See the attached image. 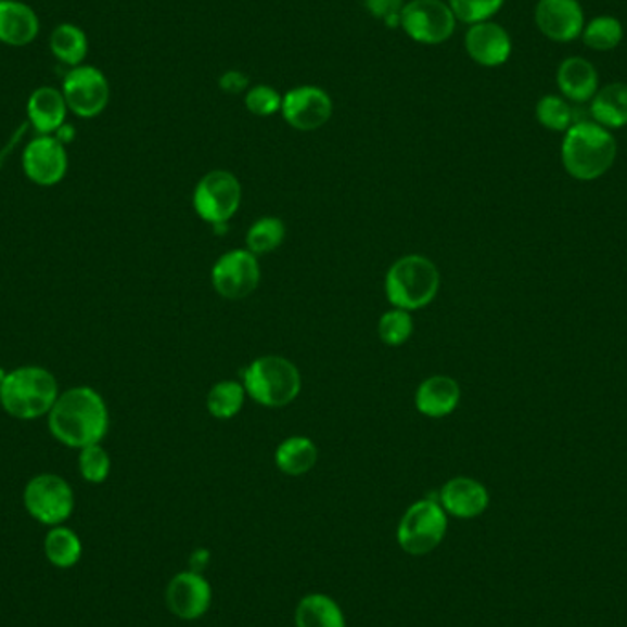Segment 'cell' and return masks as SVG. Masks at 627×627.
<instances>
[{
    "label": "cell",
    "mask_w": 627,
    "mask_h": 627,
    "mask_svg": "<svg viewBox=\"0 0 627 627\" xmlns=\"http://www.w3.org/2000/svg\"><path fill=\"white\" fill-rule=\"evenodd\" d=\"M534 18L539 31L556 42L574 41L586 28L578 0H539Z\"/></svg>",
    "instance_id": "obj_15"
},
{
    "label": "cell",
    "mask_w": 627,
    "mask_h": 627,
    "mask_svg": "<svg viewBox=\"0 0 627 627\" xmlns=\"http://www.w3.org/2000/svg\"><path fill=\"white\" fill-rule=\"evenodd\" d=\"M39 34V18L28 4L18 0H0V42L8 47H26Z\"/></svg>",
    "instance_id": "obj_18"
},
{
    "label": "cell",
    "mask_w": 627,
    "mask_h": 627,
    "mask_svg": "<svg viewBox=\"0 0 627 627\" xmlns=\"http://www.w3.org/2000/svg\"><path fill=\"white\" fill-rule=\"evenodd\" d=\"M591 114L605 129H620L627 125V85L611 84L598 90L592 98Z\"/></svg>",
    "instance_id": "obj_23"
},
{
    "label": "cell",
    "mask_w": 627,
    "mask_h": 627,
    "mask_svg": "<svg viewBox=\"0 0 627 627\" xmlns=\"http://www.w3.org/2000/svg\"><path fill=\"white\" fill-rule=\"evenodd\" d=\"M466 52L481 66H501L509 61L512 54V41L509 31L499 24H472L466 31Z\"/></svg>",
    "instance_id": "obj_16"
},
{
    "label": "cell",
    "mask_w": 627,
    "mask_h": 627,
    "mask_svg": "<svg viewBox=\"0 0 627 627\" xmlns=\"http://www.w3.org/2000/svg\"><path fill=\"white\" fill-rule=\"evenodd\" d=\"M318 448L307 437H291L279 444L276 451V464L283 474L299 477L316 466Z\"/></svg>",
    "instance_id": "obj_24"
},
{
    "label": "cell",
    "mask_w": 627,
    "mask_h": 627,
    "mask_svg": "<svg viewBox=\"0 0 627 627\" xmlns=\"http://www.w3.org/2000/svg\"><path fill=\"white\" fill-rule=\"evenodd\" d=\"M246 108L255 116H272V114L281 111L283 105V95L279 94L278 90L268 87V85H257L248 90V94L244 98Z\"/></svg>",
    "instance_id": "obj_34"
},
{
    "label": "cell",
    "mask_w": 627,
    "mask_h": 627,
    "mask_svg": "<svg viewBox=\"0 0 627 627\" xmlns=\"http://www.w3.org/2000/svg\"><path fill=\"white\" fill-rule=\"evenodd\" d=\"M536 118L545 129L567 130L573 124V111L562 98L545 95L536 105Z\"/></svg>",
    "instance_id": "obj_31"
},
{
    "label": "cell",
    "mask_w": 627,
    "mask_h": 627,
    "mask_svg": "<svg viewBox=\"0 0 627 627\" xmlns=\"http://www.w3.org/2000/svg\"><path fill=\"white\" fill-rule=\"evenodd\" d=\"M616 142L610 130L597 121L571 125L563 138L562 161L565 171L576 180L591 182L615 164Z\"/></svg>",
    "instance_id": "obj_2"
},
{
    "label": "cell",
    "mask_w": 627,
    "mask_h": 627,
    "mask_svg": "<svg viewBox=\"0 0 627 627\" xmlns=\"http://www.w3.org/2000/svg\"><path fill=\"white\" fill-rule=\"evenodd\" d=\"M243 201V188L235 175L228 171L207 172L196 184L193 206L201 219L209 225H226L238 214Z\"/></svg>",
    "instance_id": "obj_8"
},
{
    "label": "cell",
    "mask_w": 627,
    "mask_h": 627,
    "mask_svg": "<svg viewBox=\"0 0 627 627\" xmlns=\"http://www.w3.org/2000/svg\"><path fill=\"white\" fill-rule=\"evenodd\" d=\"M66 111L65 95L52 87H39L28 100V118L41 137H52L65 125Z\"/></svg>",
    "instance_id": "obj_19"
},
{
    "label": "cell",
    "mask_w": 627,
    "mask_h": 627,
    "mask_svg": "<svg viewBox=\"0 0 627 627\" xmlns=\"http://www.w3.org/2000/svg\"><path fill=\"white\" fill-rule=\"evenodd\" d=\"M586 47L597 50V52H610L613 48L620 44L624 39V28L618 18L597 17L592 18L591 23L587 24L584 31H581Z\"/></svg>",
    "instance_id": "obj_28"
},
{
    "label": "cell",
    "mask_w": 627,
    "mask_h": 627,
    "mask_svg": "<svg viewBox=\"0 0 627 627\" xmlns=\"http://www.w3.org/2000/svg\"><path fill=\"white\" fill-rule=\"evenodd\" d=\"M246 389L244 385L233 380H225L214 385L207 393V411L214 414L215 419L228 421L243 409Z\"/></svg>",
    "instance_id": "obj_27"
},
{
    "label": "cell",
    "mask_w": 627,
    "mask_h": 627,
    "mask_svg": "<svg viewBox=\"0 0 627 627\" xmlns=\"http://www.w3.org/2000/svg\"><path fill=\"white\" fill-rule=\"evenodd\" d=\"M23 499L28 514L48 527L65 523L74 512V491L60 475H36L24 488Z\"/></svg>",
    "instance_id": "obj_7"
},
{
    "label": "cell",
    "mask_w": 627,
    "mask_h": 627,
    "mask_svg": "<svg viewBox=\"0 0 627 627\" xmlns=\"http://www.w3.org/2000/svg\"><path fill=\"white\" fill-rule=\"evenodd\" d=\"M438 503L446 514L459 520H474L488 509L490 496L479 481L456 477L443 486L438 494Z\"/></svg>",
    "instance_id": "obj_17"
},
{
    "label": "cell",
    "mask_w": 627,
    "mask_h": 627,
    "mask_svg": "<svg viewBox=\"0 0 627 627\" xmlns=\"http://www.w3.org/2000/svg\"><path fill=\"white\" fill-rule=\"evenodd\" d=\"M24 175L42 188L60 184L68 169L65 143L55 137H39L28 143L23 154Z\"/></svg>",
    "instance_id": "obj_13"
},
{
    "label": "cell",
    "mask_w": 627,
    "mask_h": 627,
    "mask_svg": "<svg viewBox=\"0 0 627 627\" xmlns=\"http://www.w3.org/2000/svg\"><path fill=\"white\" fill-rule=\"evenodd\" d=\"M207 560V551H196L191 558V571H195V573H201L202 567L206 565Z\"/></svg>",
    "instance_id": "obj_37"
},
{
    "label": "cell",
    "mask_w": 627,
    "mask_h": 627,
    "mask_svg": "<svg viewBox=\"0 0 627 627\" xmlns=\"http://www.w3.org/2000/svg\"><path fill=\"white\" fill-rule=\"evenodd\" d=\"M79 474L92 485H100L111 474V457L100 444L79 450Z\"/></svg>",
    "instance_id": "obj_32"
},
{
    "label": "cell",
    "mask_w": 627,
    "mask_h": 627,
    "mask_svg": "<svg viewBox=\"0 0 627 627\" xmlns=\"http://www.w3.org/2000/svg\"><path fill=\"white\" fill-rule=\"evenodd\" d=\"M50 50L66 65L77 66L87 57L89 41L81 28L74 24H61L50 36Z\"/></svg>",
    "instance_id": "obj_25"
},
{
    "label": "cell",
    "mask_w": 627,
    "mask_h": 627,
    "mask_svg": "<svg viewBox=\"0 0 627 627\" xmlns=\"http://www.w3.org/2000/svg\"><path fill=\"white\" fill-rule=\"evenodd\" d=\"M558 87L571 101H589L598 92V74L592 63L584 57H568L563 61L556 74Z\"/></svg>",
    "instance_id": "obj_21"
},
{
    "label": "cell",
    "mask_w": 627,
    "mask_h": 627,
    "mask_svg": "<svg viewBox=\"0 0 627 627\" xmlns=\"http://www.w3.org/2000/svg\"><path fill=\"white\" fill-rule=\"evenodd\" d=\"M459 402H461V387L456 380L443 374L424 380L414 397L417 409L432 419L453 413Z\"/></svg>",
    "instance_id": "obj_20"
},
{
    "label": "cell",
    "mask_w": 627,
    "mask_h": 627,
    "mask_svg": "<svg viewBox=\"0 0 627 627\" xmlns=\"http://www.w3.org/2000/svg\"><path fill=\"white\" fill-rule=\"evenodd\" d=\"M244 389L265 408H283L302 393V374L283 356H263L244 371Z\"/></svg>",
    "instance_id": "obj_5"
},
{
    "label": "cell",
    "mask_w": 627,
    "mask_h": 627,
    "mask_svg": "<svg viewBox=\"0 0 627 627\" xmlns=\"http://www.w3.org/2000/svg\"><path fill=\"white\" fill-rule=\"evenodd\" d=\"M220 89L228 94H241L248 87V77L243 72L230 71L225 72L219 79Z\"/></svg>",
    "instance_id": "obj_36"
},
{
    "label": "cell",
    "mask_w": 627,
    "mask_h": 627,
    "mask_svg": "<svg viewBox=\"0 0 627 627\" xmlns=\"http://www.w3.org/2000/svg\"><path fill=\"white\" fill-rule=\"evenodd\" d=\"M368 12L389 28H400V15L406 4L404 0H363Z\"/></svg>",
    "instance_id": "obj_35"
},
{
    "label": "cell",
    "mask_w": 627,
    "mask_h": 627,
    "mask_svg": "<svg viewBox=\"0 0 627 627\" xmlns=\"http://www.w3.org/2000/svg\"><path fill=\"white\" fill-rule=\"evenodd\" d=\"M48 427L61 444L84 450L100 444L107 435L108 411L105 400L92 387H74L60 395L48 413Z\"/></svg>",
    "instance_id": "obj_1"
},
{
    "label": "cell",
    "mask_w": 627,
    "mask_h": 627,
    "mask_svg": "<svg viewBox=\"0 0 627 627\" xmlns=\"http://www.w3.org/2000/svg\"><path fill=\"white\" fill-rule=\"evenodd\" d=\"M448 4L457 21L477 24L490 21L503 8L504 0H450Z\"/></svg>",
    "instance_id": "obj_33"
},
{
    "label": "cell",
    "mask_w": 627,
    "mask_h": 627,
    "mask_svg": "<svg viewBox=\"0 0 627 627\" xmlns=\"http://www.w3.org/2000/svg\"><path fill=\"white\" fill-rule=\"evenodd\" d=\"M81 552H84L81 541L71 528L57 525V527H52L44 538V554H47L48 562L55 567H74L79 562Z\"/></svg>",
    "instance_id": "obj_26"
},
{
    "label": "cell",
    "mask_w": 627,
    "mask_h": 627,
    "mask_svg": "<svg viewBox=\"0 0 627 627\" xmlns=\"http://www.w3.org/2000/svg\"><path fill=\"white\" fill-rule=\"evenodd\" d=\"M61 92L68 111L79 118H95L105 111L111 98L107 77L94 66H76L68 72Z\"/></svg>",
    "instance_id": "obj_10"
},
{
    "label": "cell",
    "mask_w": 627,
    "mask_h": 627,
    "mask_svg": "<svg viewBox=\"0 0 627 627\" xmlns=\"http://www.w3.org/2000/svg\"><path fill=\"white\" fill-rule=\"evenodd\" d=\"M380 340L389 347H398L408 342L413 334V318L408 310L393 308L385 312L379 321Z\"/></svg>",
    "instance_id": "obj_30"
},
{
    "label": "cell",
    "mask_w": 627,
    "mask_h": 627,
    "mask_svg": "<svg viewBox=\"0 0 627 627\" xmlns=\"http://www.w3.org/2000/svg\"><path fill=\"white\" fill-rule=\"evenodd\" d=\"M456 15L444 0H411L400 15V28L421 44L448 41L456 31Z\"/></svg>",
    "instance_id": "obj_9"
},
{
    "label": "cell",
    "mask_w": 627,
    "mask_h": 627,
    "mask_svg": "<svg viewBox=\"0 0 627 627\" xmlns=\"http://www.w3.org/2000/svg\"><path fill=\"white\" fill-rule=\"evenodd\" d=\"M448 530V514L435 499L411 504L398 523L397 541L409 556H426L443 543Z\"/></svg>",
    "instance_id": "obj_6"
},
{
    "label": "cell",
    "mask_w": 627,
    "mask_h": 627,
    "mask_svg": "<svg viewBox=\"0 0 627 627\" xmlns=\"http://www.w3.org/2000/svg\"><path fill=\"white\" fill-rule=\"evenodd\" d=\"M294 620L296 627H347L344 611L336 600L321 592H312L299 600Z\"/></svg>",
    "instance_id": "obj_22"
},
{
    "label": "cell",
    "mask_w": 627,
    "mask_h": 627,
    "mask_svg": "<svg viewBox=\"0 0 627 627\" xmlns=\"http://www.w3.org/2000/svg\"><path fill=\"white\" fill-rule=\"evenodd\" d=\"M214 591L209 581L195 571L178 573L166 589V604L180 620H199L212 607Z\"/></svg>",
    "instance_id": "obj_14"
},
{
    "label": "cell",
    "mask_w": 627,
    "mask_h": 627,
    "mask_svg": "<svg viewBox=\"0 0 627 627\" xmlns=\"http://www.w3.org/2000/svg\"><path fill=\"white\" fill-rule=\"evenodd\" d=\"M60 398L54 374L37 366L13 369L0 382V404L21 421H36L48 414Z\"/></svg>",
    "instance_id": "obj_3"
},
{
    "label": "cell",
    "mask_w": 627,
    "mask_h": 627,
    "mask_svg": "<svg viewBox=\"0 0 627 627\" xmlns=\"http://www.w3.org/2000/svg\"><path fill=\"white\" fill-rule=\"evenodd\" d=\"M440 273L424 255H406L398 259L385 278V294L391 305L402 310H419L435 299Z\"/></svg>",
    "instance_id": "obj_4"
},
{
    "label": "cell",
    "mask_w": 627,
    "mask_h": 627,
    "mask_svg": "<svg viewBox=\"0 0 627 627\" xmlns=\"http://www.w3.org/2000/svg\"><path fill=\"white\" fill-rule=\"evenodd\" d=\"M281 114L294 129L303 132L320 129L332 116L331 95L312 85L297 87L284 94Z\"/></svg>",
    "instance_id": "obj_12"
},
{
    "label": "cell",
    "mask_w": 627,
    "mask_h": 627,
    "mask_svg": "<svg viewBox=\"0 0 627 627\" xmlns=\"http://www.w3.org/2000/svg\"><path fill=\"white\" fill-rule=\"evenodd\" d=\"M215 291L225 299H244L259 286L260 267L249 249H231L215 263L212 270Z\"/></svg>",
    "instance_id": "obj_11"
},
{
    "label": "cell",
    "mask_w": 627,
    "mask_h": 627,
    "mask_svg": "<svg viewBox=\"0 0 627 627\" xmlns=\"http://www.w3.org/2000/svg\"><path fill=\"white\" fill-rule=\"evenodd\" d=\"M284 222L276 217H265L252 225L246 235V244L254 255L270 254L278 249L284 241Z\"/></svg>",
    "instance_id": "obj_29"
}]
</instances>
